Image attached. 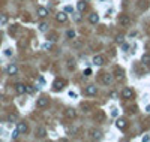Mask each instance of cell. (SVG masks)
<instances>
[{
  "label": "cell",
  "mask_w": 150,
  "mask_h": 142,
  "mask_svg": "<svg viewBox=\"0 0 150 142\" xmlns=\"http://www.w3.org/2000/svg\"><path fill=\"white\" fill-rule=\"evenodd\" d=\"M65 84H66V82L63 81V79H56V81H54V84H53L54 91H60V90L65 87Z\"/></svg>",
  "instance_id": "1"
},
{
  "label": "cell",
  "mask_w": 150,
  "mask_h": 142,
  "mask_svg": "<svg viewBox=\"0 0 150 142\" xmlns=\"http://www.w3.org/2000/svg\"><path fill=\"white\" fill-rule=\"evenodd\" d=\"M116 127L120 129V130H125L126 127H128V121H126L125 118H119L117 121H116Z\"/></svg>",
  "instance_id": "2"
},
{
  "label": "cell",
  "mask_w": 150,
  "mask_h": 142,
  "mask_svg": "<svg viewBox=\"0 0 150 142\" xmlns=\"http://www.w3.org/2000/svg\"><path fill=\"white\" fill-rule=\"evenodd\" d=\"M84 93H86V96H95L98 93V88H96L95 85H89V87H86Z\"/></svg>",
  "instance_id": "3"
},
{
  "label": "cell",
  "mask_w": 150,
  "mask_h": 142,
  "mask_svg": "<svg viewBox=\"0 0 150 142\" xmlns=\"http://www.w3.org/2000/svg\"><path fill=\"white\" fill-rule=\"evenodd\" d=\"M132 96H134V91H132L131 88H123V91H122V97L123 99H132Z\"/></svg>",
  "instance_id": "4"
},
{
  "label": "cell",
  "mask_w": 150,
  "mask_h": 142,
  "mask_svg": "<svg viewBox=\"0 0 150 142\" xmlns=\"http://www.w3.org/2000/svg\"><path fill=\"white\" fill-rule=\"evenodd\" d=\"M90 136L93 138L95 141H98V139H101L102 138V132L98 130V129H92V130H90Z\"/></svg>",
  "instance_id": "5"
},
{
  "label": "cell",
  "mask_w": 150,
  "mask_h": 142,
  "mask_svg": "<svg viewBox=\"0 0 150 142\" xmlns=\"http://www.w3.org/2000/svg\"><path fill=\"white\" fill-rule=\"evenodd\" d=\"M48 105V99L47 97H39L38 100H36V106L38 108H45Z\"/></svg>",
  "instance_id": "6"
},
{
  "label": "cell",
  "mask_w": 150,
  "mask_h": 142,
  "mask_svg": "<svg viewBox=\"0 0 150 142\" xmlns=\"http://www.w3.org/2000/svg\"><path fill=\"white\" fill-rule=\"evenodd\" d=\"M105 63V59L102 57V55H95L93 57V64H96V66H102Z\"/></svg>",
  "instance_id": "7"
},
{
  "label": "cell",
  "mask_w": 150,
  "mask_h": 142,
  "mask_svg": "<svg viewBox=\"0 0 150 142\" xmlns=\"http://www.w3.org/2000/svg\"><path fill=\"white\" fill-rule=\"evenodd\" d=\"M102 82L105 84V85H110V84L113 82V75H111V73H105V75L102 76Z\"/></svg>",
  "instance_id": "8"
},
{
  "label": "cell",
  "mask_w": 150,
  "mask_h": 142,
  "mask_svg": "<svg viewBox=\"0 0 150 142\" xmlns=\"http://www.w3.org/2000/svg\"><path fill=\"white\" fill-rule=\"evenodd\" d=\"M56 20H57L59 23H66V20H68V15H66V12H59V14L56 15Z\"/></svg>",
  "instance_id": "9"
},
{
  "label": "cell",
  "mask_w": 150,
  "mask_h": 142,
  "mask_svg": "<svg viewBox=\"0 0 150 142\" xmlns=\"http://www.w3.org/2000/svg\"><path fill=\"white\" fill-rule=\"evenodd\" d=\"M15 91H17L18 94H24V93H26V85L21 82L15 84Z\"/></svg>",
  "instance_id": "10"
},
{
  "label": "cell",
  "mask_w": 150,
  "mask_h": 142,
  "mask_svg": "<svg viewBox=\"0 0 150 142\" xmlns=\"http://www.w3.org/2000/svg\"><path fill=\"white\" fill-rule=\"evenodd\" d=\"M119 23L122 24V25H129V24H131V18L128 17V15H122V17L119 18Z\"/></svg>",
  "instance_id": "11"
},
{
  "label": "cell",
  "mask_w": 150,
  "mask_h": 142,
  "mask_svg": "<svg viewBox=\"0 0 150 142\" xmlns=\"http://www.w3.org/2000/svg\"><path fill=\"white\" fill-rule=\"evenodd\" d=\"M66 118H69V120H75V117H77V112H75V109H66Z\"/></svg>",
  "instance_id": "12"
},
{
  "label": "cell",
  "mask_w": 150,
  "mask_h": 142,
  "mask_svg": "<svg viewBox=\"0 0 150 142\" xmlns=\"http://www.w3.org/2000/svg\"><path fill=\"white\" fill-rule=\"evenodd\" d=\"M6 72H8V75H17L18 67L15 64H9L8 66V69H6Z\"/></svg>",
  "instance_id": "13"
},
{
  "label": "cell",
  "mask_w": 150,
  "mask_h": 142,
  "mask_svg": "<svg viewBox=\"0 0 150 142\" xmlns=\"http://www.w3.org/2000/svg\"><path fill=\"white\" fill-rule=\"evenodd\" d=\"M17 129H18V132H20V133H27V130H29V127H27V124H26V123H18Z\"/></svg>",
  "instance_id": "14"
},
{
  "label": "cell",
  "mask_w": 150,
  "mask_h": 142,
  "mask_svg": "<svg viewBox=\"0 0 150 142\" xmlns=\"http://www.w3.org/2000/svg\"><path fill=\"white\" fill-rule=\"evenodd\" d=\"M114 75H116V78H117V79H123L125 72H123V69H120V67H116V69H114Z\"/></svg>",
  "instance_id": "15"
},
{
  "label": "cell",
  "mask_w": 150,
  "mask_h": 142,
  "mask_svg": "<svg viewBox=\"0 0 150 142\" xmlns=\"http://www.w3.org/2000/svg\"><path fill=\"white\" fill-rule=\"evenodd\" d=\"M89 21L92 24L99 23V15H98V14H90V15H89Z\"/></svg>",
  "instance_id": "16"
},
{
  "label": "cell",
  "mask_w": 150,
  "mask_h": 142,
  "mask_svg": "<svg viewBox=\"0 0 150 142\" xmlns=\"http://www.w3.org/2000/svg\"><path fill=\"white\" fill-rule=\"evenodd\" d=\"M38 15L41 18H45L48 15V11L45 9V8H38Z\"/></svg>",
  "instance_id": "17"
},
{
  "label": "cell",
  "mask_w": 150,
  "mask_h": 142,
  "mask_svg": "<svg viewBox=\"0 0 150 142\" xmlns=\"http://www.w3.org/2000/svg\"><path fill=\"white\" fill-rule=\"evenodd\" d=\"M77 8H78V11H80V12H84V11H86V8H87V6H86V2H84V0L78 2Z\"/></svg>",
  "instance_id": "18"
},
{
  "label": "cell",
  "mask_w": 150,
  "mask_h": 142,
  "mask_svg": "<svg viewBox=\"0 0 150 142\" xmlns=\"http://www.w3.org/2000/svg\"><path fill=\"white\" fill-rule=\"evenodd\" d=\"M141 61H143L144 64H150V54H144L143 59H141Z\"/></svg>",
  "instance_id": "19"
},
{
  "label": "cell",
  "mask_w": 150,
  "mask_h": 142,
  "mask_svg": "<svg viewBox=\"0 0 150 142\" xmlns=\"http://www.w3.org/2000/svg\"><path fill=\"white\" fill-rule=\"evenodd\" d=\"M123 41H125V36L122 35V33L116 36V42H117V43H123Z\"/></svg>",
  "instance_id": "20"
},
{
  "label": "cell",
  "mask_w": 150,
  "mask_h": 142,
  "mask_svg": "<svg viewBox=\"0 0 150 142\" xmlns=\"http://www.w3.org/2000/svg\"><path fill=\"white\" fill-rule=\"evenodd\" d=\"M36 133H38V136H39V138H44V136H45V129H44V127H39Z\"/></svg>",
  "instance_id": "21"
},
{
  "label": "cell",
  "mask_w": 150,
  "mask_h": 142,
  "mask_svg": "<svg viewBox=\"0 0 150 142\" xmlns=\"http://www.w3.org/2000/svg\"><path fill=\"white\" fill-rule=\"evenodd\" d=\"M47 29H48V24L47 23H41V24H39V30H41V31H47Z\"/></svg>",
  "instance_id": "22"
},
{
  "label": "cell",
  "mask_w": 150,
  "mask_h": 142,
  "mask_svg": "<svg viewBox=\"0 0 150 142\" xmlns=\"http://www.w3.org/2000/svg\"><path fill=\"white\" fill-rule=\"evenodd\" d=\"M0 23L6 24V23H8V17H6V15H0Z\"/></svg>",
  "instance_id": "23"
},
{
  "label": "cell",
  "mask_w": 150,
  "mask_h": 142,
  "mask_svg": "<svg viewBox=\"0 0 150 142\" xmlns=\"http://www.w3.org/2000/svg\"><path fill=\"white\" fill-rule=\"evenodd\" d=\"M33 91H35V88L32 85H26V93H33Z\"/></svg>",
  "instance_id": "24"
},
{
  "label": "cell",
  "mask_w": 150,
  "mask_h": 142,
  "mask_svg": "<svg viewBox=\"0 0 150 142\" xmlns=\"http://www.w3.org/2000/svg\"><path fill=\"white\" fill-rule=\"evenodd\" d=\"M18 135H20V132H18V129H15V130L12 132V139H17Z\"/></svg>",
  "instance_id": "25"
},
{
  "label": "cell",
  "mask_w": 150,
  "mask_h": 142,
  "mask_svg": "<svg viewBox=\"0 0 150 142\" xmlns=\"http://www.w3.org/2000/svg\"><path fill=\"white\" fill-rule=\"evenodd\" d=\"M8 120H9V121H15V120H17V115H15V114H11V115H9V117H8Z\"/></svg>",
  "instance_id": "26"
},
{
  "label": "cell",
  "mask_w": 150,
  "mask_h": 142,
  "mask_svg": "<svg viewBox=\"0 0 150 142\" xmlns=\"http://www.w3.org/2000/svg\"><path fill=\"white\" fill-rule=\"evenodd\" d=\"M90 75H92V69H89V67H87V69L84 70V76H90Z\"/></svg>",
  "instance_id": "27"
},
{
  "label": "cell",
  "mask_w": 150,
  "mask_h": 142,
  "mask_svg": "<svg viewBox=\"0 0 150 142\" xmlns=\"http://www.w3.org/2000/svg\"><path fill=\"white\" fill-rule=\"evenodd\" d=\"M68 37H75V31L69 30V31H68Z\"/></svg>",
  "instance_id": "28"
},
{
  "label": "cell",
  "mask_w": 150,
  "mask_h": 142,
  "mask_svg": "<svg viewBox=\"0 0 150 142\" xmlns=\"http://www.w3.org/2000/svg\"><path fill=\"white\" fill-rule=\"evenodd\" d=\"M122 49H123V51H128V49H129V45H128V43H122Z\"/></svg>",
  "instance_id": "29"
},
{
  "label": "cell",
  "mask_w": 150,
  "mask_h": 142,
  "mask_svg": "<svg viewBox=\"0 0 150 142\" xmlns=\"http://www.w3.org/2000/svg\"><path fill=\"white\" fill-rule=\"evenodd\" d=\"M65 12H72V8H71V6H66V8H65Z\"/></svg>",
  "instance_id": "30"
},
{
  "label": "cell",
  "mask_w": 150,
  "mask_h": 142,
  "mask_svg": "<svg viewBox=\"0 0 150 142\" xmlns=\"http://www.w3.org/2000/svg\"><path fill=\"white\" fill-rule=\"evenodd\" d=\"M44 48H45V49H50V48H51V43H45V45H44Z\"/></svg>",
  "instance_id": "31"
},
{
  "label": "cell",
  "mask_w": 150,
  "mask_h": 142,
  "mask_svg": "<svg viewBox=\"0 0 150 142\" xmlns=\"http://www.w3.org/2000/svg\"><path fill=\"white\" fill-rule=\"evenodd\" d=\"M146 111H147V112H150V105H147V106H146Z\"/></svg>",
  "instance_id": "32"
},
{
  "label": "cell",
  "mask_w": 150,
  "mask_h": 142,
  "mask_svg": "<svg viewBox=\"0 0 150 142\" xmlns=\"http://www.w3.org/2000/svg\"><path fill=\"white\" fill-rule=\"evenodd\" d=\"M84 2H90V0H84Z\"/></svg>",
  "instance_id": "33"
}]
</instances>
